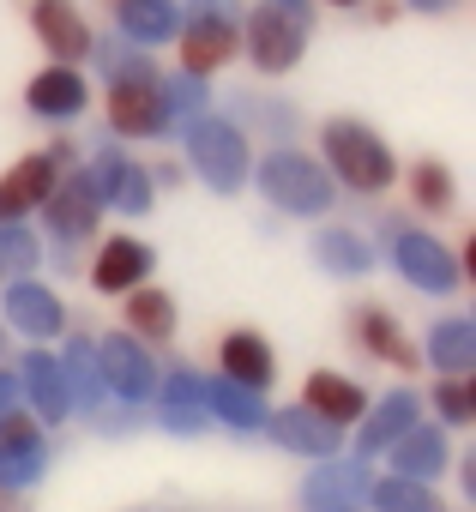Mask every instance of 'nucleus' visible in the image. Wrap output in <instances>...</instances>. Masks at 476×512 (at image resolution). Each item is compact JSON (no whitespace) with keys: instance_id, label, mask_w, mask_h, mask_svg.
Returning <instances> with one entry per match:
<instances>
[{"instance_id":"nucleus-4","label":"nucleus","mask_w":476,"mask_h":512,"mask_svg":"<svg viewBox=\"0 0 476 512\" xmlns=\"http://www.w3.org/2000/svg\"><path fill=\"white\" fill-rule=\"evenodd\" d=\"M242 49H248V61H254L260 73H290V67L302 61L308 37H302V19H296L290 7H260V13L248 19V31H242Z\"/></svg>"},{"instance_id":"nucleus-33","label":"nucleus","mask_w":476,"mask_h":512,"mask_svg":"<svg viewBox=\"0 0 476 512\" xmlns=\"http://www.w3.org/2000/svg\"><path fill=\"white\" fill-rule=\"evenodd\" d=\"M13 446H43V428L19 410H0V452H13Z\"/></svg>"},{"instance_id":"nucleus-23","label":"nucleus","mask_w":476,"mask_h":512,"mask_svg":"<svg viewBox=\"0 0 476 512\" xmlns=\"http://www.w3.org/2000/svg\"><path fill=\"white\" fill-rule=\"evenodd\" d=\"M416 428V398L410 392H392L380 410H374V422L362 428V452H380V446H392L398 434H410Z\"/></svg>"},{"instance_id":"nucleus-40","label":"nucleus","mask_w":476,"mask_h":512,"mask_svg":"<svg viewBox=\"0 0 476 512\" xmlns=\"http://www.w3.org/2000/svg\"><path fill=\"white\" fill-rule=\"evenodd\" d=\"M338 512H344V506H338Z\"/></svg>"},{"instance_id":"nucleus-9","label":"nucleus","mask_w":476,"mask_h":512,"mask_svg":"<svg viewBox=\"0 0 476 512\" xmlns=\"http://www.w3.org/2000/svg\"><path fill=\"white\" fill-rule=\"evenodd\" d=\"M392 253H398V272H404L410 284H422V290H452V284H458L446 247H440L434 235H422V229H404V235L392 241Z\"/></svg>"},{"instance_id":"nucleus-7","label":"nucleus","mask_w":476,"mask_h":512,"mask_svg":"<svg viewBox=\"0 0 476 512\" xmlns=\"http://www.w3.org/2000/svg\"><path fill=\"white\" fill-rule=\"evenodd\" d=\"M31 25H37V37L49 43V55H55L61 67H79V61L97 49L91 25L67 7V0H37V7H31Z\"/></svg>"},{"instance_id":"nucleus-19","label":"nucleus","mask_w":476,"mask_h":512,"mask_svg":"<svg viewBox=\"0 0 476 512\" xmlns=\"http://www.w3.org/2000/svg\"><path fill=\"white\" fill-rule=\"evenodd\" d=\"M25 392H31V404H37L43 422H61V416L73 410L67 374H61V362H49V356H31V362H25Z\"/></svg>"},{"instance_id":"nucleus-34","label":"nucleus","mask_w":476,"mask_h":512,"mask_svg":"<svg viewBox=\"0 0 476 512\" xmlns=\"http://www.w3.org/2000/svg\"><path fill=\"white\" fill-rule=\"evenodd\" d=\"M416 199H422L428 211H440V205L452 199V175H446L440 163H422V169H416Z\"/></svg>"},{"instance_id":"nucleus-28","label":"nucleus","mask_w":476,"mask_h":512,"mask_svg":"<svg viewBox=\"0 0 476 512\" xmlns=\"http://www.w3.org/2000/svg\"><path fill=\"white\" fill-rule=\"evenodd\" d=\"M199 416H205V386L193 380V374H175L169 380V428H199Z\"/></svg>"},{"instance_id":"nucleus-36","label":"nucleus","mask_w":476,"mask_h":512,"mask_svg":"<svg viewBox=\"0 0 476 512\" xmlns=\"http://www.w3.org/2000/svg\"><path fill=\"white\" fill-rule=\"evenodd\" d=\"M19 404V380L13 374H0V410H13Z\"/></svg>"},{"instance_id":"nucleus-35","label":"nucleus","mask_w":476,"mask_h":512,"mask_svg":"<svg viewBox=\"0 0 476 512\" xmlns=\"http://www.w3.org/2000/svg\"><path fill=\"white\" fill-rule=\"evenodd\" d=\"M0 253H7V260H13L19 272H31V260H37V247H31L19 229H0Z\"/></svg>"},{"instance_id":"nucleus-11","label":"nucleus","mask_w":476,"mask_h":512,"mask_svg":"<svg viewBox=\"0 0 476 512\" xmlns=\"http://www.w3.org/2000/svg\"><path fill=\"white\" fill-rule=\"evenodd\" d=\"M145 272H151V247H145V241H133V235H109V241L97 247L91 284H97V290H109V296H121V290H133Z\"/></svg>"},{"instance_id":"nucleus-24","label":"nucleus","mask_w":476,"mask_h":512,"mask_svg":"<svg viewBox=\"0 0 476 512\" xmlns=\"http://www.w3.org/2000/svg\"><path fill=\"white\" fill-rule=\"evenodd\" d=\"M127 326H133V338H169L175 332V302L163 290H133L127 296Z\"/></svg>"},{"instance_id":"nucleus-18","label":"nucleus","mask_w":476,"mask_h":512,"mask_svg":"<svg viewBox=\"0 0 476 512\" xmlns=\"http://www.w3.org/2000/svg\"><path fill=\"white\" fill-rule=\"evenodd\" d=\"M121 31L151 49L181 31V13H175V0H121Z\"/></svg>"},{"instance_id":"nucleus-10","label":"nucleus","mask_w":476,"mask_h":512,"mask_svg":"<svg viewBox=\"0 0 476 512\" xmlns=\"http://www.w3.org/2000/svg\"><path fill=\"white\" fill-rule=\"evenodd\" d=\"M55 181H61L55 157H25V163H13V175L0 181V223H13V217L37 211V205L55 193Z\"/></svg>"},{"instance_id":"nucleus-29","label":"nucleus","mask_w":476,"mask_h":512,"mask_svg":"<svg viewBox=\"0 0 476 512\" xmlns=\"http://www.w3.org/2000/svg\"><path fill=\"white\" fill-rule=\"evenodd\" d=\"M61 374H67V392H73V404H97L103 380L91 374V344H73V356L61 362Z\"/></svg>"},{"instance_id":"nucleus-13","label":"nucleus","mask_w":476,"mask_h":512,"mask_svg":"<svg viewBox=\"0 0 476 512\" xmlns=\"http://www.w3.org/2000/svg\"><path fill=\"white\" fill-rule=\"evenodd\" d=\"M302 410H314V416L332 422V428H350V422H362L368 398H362V386H350V380H338V374H308Z\"/></svg>"},{"instance_id":"nucleus-12","label":"nucleus","mask_w":476,"mask_h":512,"mask_svg":"<svg viewBox=\"0 0 476 512\" xmlns=\"http://www.w3.org/2000/svg\"><path fill=\"white\" fill-rule=\"evenodd\" d=\"M43 205H49V223H55L61 241H79L85 229H97V211H103V199H97V187H91L85 175L55 181V193H49Z\"/></svg>"},{"instance_id":"nucleus-21","label":"nucleus","mask_w":476,"mask_h":512,"mask_svg":"<svg viewBox=\"0 0 476 512\" xmlns=\"http://www.w3.org/2000/svg\"><path fill=\"white\" fill-rule=\"evenodd\" d=\"M440 458H446V446H440L434 428H410V434L392 440V470L410 476V482H422L428 470H440Z\"/></svg>"},{"instance_id":"nucleus-16","label":"nucleus","mask_w":476,"mask_h":512,"mask_svg":"<svg viewBox=\"0 0 476 512\" xmlns=\"http://www.w3.org/2000/svg\"><path fill=\"white\" fill-rule=\"evenodd\" d=\"M356 338H362V350L368 356H380V362H392V368H416V350H410V338L398 332V320L386 314V308H362L356 314Z\"/></svg>"},{"instance_id":"nucleus-14","label":"nucleus","mask_w":476,"mask_h":512,"mask_svg":"<svg viewBox=\"0 0 476 512\" xmlns=\"http://www.w3.org/2000/svg\"><path fill=\"white\" fill-rule=\"evenodd\" d=\"M85 79H79V67H49V73H37L31 79V109L37 115H55V121H73L79 109H85Z\"/></svg>"},{"instance_id":"nucleus-6","label":"nucleus","mask_w":476,"mask_h":512,"mask_svg":"<svg viewBox=\"0 0 476 512\" xmlns=\"http://www.w3.org/2000/svg\"><path fill=\"white\" fill-rule=\"evenodd\" d=\"M235 55H242V31H235L229 19H217L211 7L193 13V25L181 31V67H187V79H205V73L229 67Z\"/></svg>"},{"instance_id":"nucleus-2","label":"nucleus","mask_w":476,"mask_h":512,"mask_svg":"<svg viewBox=\"0 0 476 512\" xmlns=\"http://www.w3.org/2000/svg\"><path fill=\"white\" fill-rule=\"evenodd\" d=\"M326 157H332L338 181H350L356 193H380L392 181V151L356 121H332L326 127Z\"/></svg>"},{"instance_id":"nucleus-3","label":"nucleus","mask_w":476,"mask_h":512,"mask_svg":"<svg viewBox=\"0 0 476 512\" xmlns=\"http://www.w3.org/2000/svg\"><path fill=\"white\" fill-rule=\"evenodd\" d=\"M260 187H266V199L284 205V211H326V205H332V181H326V169H320L314 157H296V151L266 157Z\"/></svg>"},{"instance_id":"nucleus-37","label":"nucleus","mask_w":476,"mask_h":512,"mask_svg":"<svg viewBox=\"0 0 476 512\" xmlns=\"http://www.w3.org/2000/svg\"><path fill=\"white\" fill-rule=\"evenodd\" d=\"M416 7H446V0H416Z\"/></svg>"},{"instance_id":"nucleus-8","label":"nucleus","mask_w":476,"mask_h":512,"mask_svg":"<svg viewBox=\"0 0 476 512\" xmlns=\"http://www.w3.org/2000/svg\"><path fill=\"white\" fill-rule=\"evenodd\" d=\"M97 362H103V380H109L121 398H151V392H157V368H151V356L139 350V338H103V344H97Z\"/></svg>"},{"instance_id":"nucleus-38","label":"nucleus","mask_w":476,"mask_h":512,"mask_svg":"<svg viewBox=\"0 0 476 512\" xmlns=\"http://www.w3.org/2000/svg\"><path fill=\"white\" fill-rule=\"evenodd\" d=\"M332 7H356V0H332Z\"/></svg>"},{"instance_id":"nucleus-27","label":"nucleus","mask_w":476,"mask_h":512,"mask_svg":"<svg viewBox=\"0 0 476 512\" xmlns=\"http://www.w3.org/2000/svg\"><path fill=\"white\" fill-rule=\"evenodd\" d=\"M374 506H380V512H440V500H434L422 482H410V476H386V482L374 488Z\"/></svg>"},{"instance_id":"nucleus-30","label":"nucleus","mask_w":476,"mask_h":512,"mask_svg":"<svg viewBox=\"0 0 476 512\" xmlns=\"http://www.w3.org/2000/svg\"><path fill=\"white\" fill-rule=\"evenodd\" d=\"M320 260L338 266V272H362L368 266V247L356 235H320Z\"/></svg>"},{"instance_id":"nucleus-1","label":"nucleus","mask_w":476,"mask_h":512,"mask_svg":"<svg viewBox=\"0 0 476 512\" xmlns=\"http://www.w3.org/2000/svg\"><path fill=\"white\" fill-rule=\"evenodd\" d=\"M169 91L145 73V67H121L115 73V85H109V127L121 133V139H151V133H163V121H169V103H163Z\"/></svg>"},{"instance_id":"nucleus-32","label":"nucleus","mask_w":476,"mask_h":512,"mask_svg":"<svg viewBox=\"0 0 476 512\" xmlns=\"http://www.w3.org/2000/svg\"><path fill=\"white\" fill-rule=\"evenodd\" d=\"M434 404L446 410V422H470V374H446L434 386Z\"/></svg>"},{"instance_id":"nucleus-15","label":"nucleus","mask_w":476,"mask_h":512,"mask_svg":"<svg viewBox=\"0 0 476 512\" xmlns=\"http://www.w3.org/2000/svg\"><path fill=\"white\" fill-rule=\"evenodd\" d=\"M7 320H13L19 332H31V338H55L67 314H61V302H55L43 284H31V278H25V284H13V290H7Z\"/></svg>"},{"instance_id":"nucleus-31","label":"nucleus","mask_w":476,"mask_h":512,"mask_svg":"<svg viewBox=\"0 0 476 512\" xmlns=\"http://www.w3.org/2000/svg\"><path fill=\"white\" fill-rule=\"evenodd\" d=\"M37 470H43V446H13V452H0V482H7V488H25Z\"/></svg>"},{"instance_id":"nucleus-25","label":"nucleus","mask_w":476,"mask_h":512,"mask_svg":"<svg viewBox=\"0 0 476 512\" xmlns=\"http://www.w3.org/2000/svg\"><path fill=\"white\" fill-rule=\"evenodd\" d=\"M434 368H446V374H470V362H476V332H470V320H446L440 332H434Z\"/></svg>"},{"instance_id":"nucleus-22","label":"nucleus","mask_w":476,"mask_h":512,"mask_svg":"<svg viewBox=\"0 0 476 512\" xmlns=\"http://www.w3.org/2000/svg\"><path fill=\"white\" fill-rule=\"evenodd\" d=\"M205 410H217V416H223V422H235V428L266 422L260 392H254V386H235V380H211V386H205Z\"/></svg>"},{"instance_id":"nucleus-5","label":"nucleus","mask_w":476,"mask_h":512,"mask_svg":"<svg viewBox=\"0 0 476 512\" xmlns=\"http://www.w3.org/2000/svg\"><path fill=\"white\" fill-rule=\"evenodd\" d=\"M187 151H193V169H199L217 193L242 187V175H248V139L235 133V127H223V121H193V127H187Z\"/></svg>"},{"instance_id":"nucleus-17","label":"nucleus","mask_w":476,"mask_h":512,"mask_svg":"<svg viewBox=\"0 0 476 512\" xmlns=\"http://www.w3.org/2000/svg\"><path fill=\"white\" fill-rule=\"evenodd\" d=\"M223 380H235V386H266L272 380V350H266V338H254V332H229L223 338Z\"/></svg>"},{"instance_id":"nucleus-26","label":"nucleus","mask_w":476,"mask_h":512,"mask_svg":"<svg viewBox=\"0 0 476 512\" xmlns=\"http://www.w3.org/2000/svg\"><path fill=\"white\" fill-rule=\"evenodd\" d=\"M362 488H368L362 482V464H326L320 476H308V500L314 506H350Z\"/></svg>"},{"instance_id":"nucleus-20","label":"nucleus","mask_w":476,"mask_h":512,"mask_svg":"<svg viewBox=\"0 0 476 512\" xmlns=\"http://www.w3.org/2000/svg\"><path fill=\"white\" fill-rule=\"evenodd\" d=\"M272 434H278L290 452H314V458H326V452L338 446V428L320 422L314 410H284V416H272Z\"/></svg>"},{"instance_id":"nucleus-39","label":"nucleus","mask_w":476,"mask_h":512,"mask_svg":"<svg viewBox=\"0 0 476 512\" xmlns=\"http://www.w3.org/2000/svg\"><path fill=\"white\" fill-rule=\"evenodd\" d=\"M0 278H7V272H0Z\"/></svg>"}]
</instances>
